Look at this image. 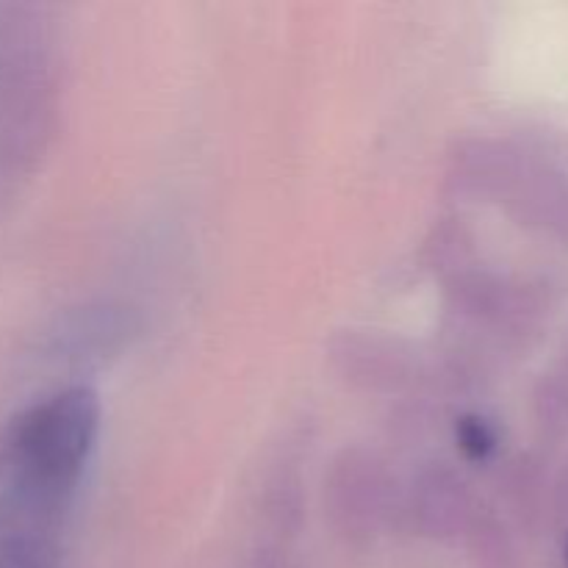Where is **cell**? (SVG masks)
Returning a JSON list of instances; mask_svg holds the SVG:
<instances>
[{
  "label": "cell",
  "mask_w": 568,
  "mask_h": 568,
  "mask_svg": "<svg viewBox=\"0 0 568 568\" xmlns=\"http://www.w3.org/2000/svg\"><path fill=\"white\" fill-rule=\"evenodd\" d=\"M458 442L464 447V453L471 455V458H486L497 447V438H494L491 427L483 419H475V416H466L458 425Z\"/></svg>",
  "instance_id": "7a4b0ae2"
},
{
  "label": "cell",
  "mask_w": 568,
  "mask_h": 568,
  "mask_svg": "<svg viewBox=\"0 0 568 568\" xmlns=\"http://www.w3.org/2000/svg\"><path fill=\"white\" fill-rule=\"evenodd\" d=\"M566 564H568V541H566Z\"/></svg>",
  "instance_id": "3957f363"
},
{
  "label": "cell",
  "mask_w": 568,
  "mask_h": 568,
  "mask_svg": "<svg viewBox=\"0 0 568 568\" xmlns=\"http://www.w3.org/2000/svg\"><path fill=\"white\" fill-rule=\"evenodd\" d=\"M98 422V397L70 388L11 425L0 447V568L55 566Z\"/></svg>",
  "instance_id": "6da1fadb"
}]
</instances>
